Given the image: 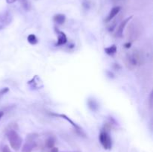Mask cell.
Segmentation results:
<instances>
[{"mask_svg":"<svg viewBox=\"0 0 153 152\" xmlns=\"http://www.w3.org/2000/svg\"><path fill=\"white\" fill-rule=\"evenodd\" d=\"M3 116H4V113H3L2 111H0V120H1V119L2 118Z\"/></svg>","mask_w":153,"mask_h":152,"instance_id":"obj_22","label":"cell"},{"mask_svg":"<svg viewBox=\"0 0 153 152\" xmlns=\"http://www.w3.org/2000/svg\"><path fill=\"white\" fill-rule=\"evenodd\" d=\"M132 17H133V16H129V17L125 19L122 22H121L120 25H119V27H118L117 29L116 34H115V37H122L123 34V31H124V29H125V28H126V25L127 24H128V22H129V21L131 20V19H132Z\"/></svg>","mask_w":153,"mask_h":152,"instance_id":"obj_8","label":"cell"},{"mask_svg":"<svg viewBox=\"0 0 153 152\" xmlns=\"http://www.w3.org/2000/svg\"><path fill=\"white\" fill-rule=\"evenodd\" d=\"M149 101H150V107H152V92H151V95H150V98H149Z\"/></svg>","mask_w":153,"mask_h":152,"instance_id":"obj_21","label":"cell"},{"mask_svg":"<svg viewBox=\"0 0 153 152\" xmlns=\"http://www.w3.org/2000/svg\"><path fill=\"white\" fill-rule=\"evenodd\" d=\"M27 40H28V42L31 45H36L37 43H38V39H37V37L33 34H29V35L28 36V37H27Z\"/></svg>","mask_w":153,"mask_h":152,"instance_id":"obj_14","label":"cell"},{"mask_svg":"<svg viewBox=\"0 0 153 152\" xmlns=\"http://www.w3.org/2000/svg\"><path fill=\"white\" fill-rule=\"evenodd\" d=\"M131 43H129V42H128L127 43H126L125 44L126 48H127V49H129L130 46H131Z\"/></svg>","mask_w":153,"mask_h":152,"instance_id":"obj_20","label":"cell"},{"mask_svg":"<svg viewBox=\"0 0 153 152\" xmlns=\"http://www.w3.org/2000/svg\"><path fill=\"white\" fill-rule=\"evenodd\" d=\"M8 92H9V88H7V87H4V88H2V89H0V98H1L3 95H5V94Z\"/></svg>","mask_w":153,"mask_h":152,"instance_id":"obj_16","label":"cell"},{"mask_svg":"<svg viewBox=\"0 0 153 152\" xmlns=\"http://www.w3.org/2000/svg\"><path fill=\"white\" fill-rule=\"evenodd\" d=\"M55 31H56L57 36H58V41H57L56 43L57 46H63V45H65L67 42V35H66L63 31L57 30L56 28H55Z\"/></svg>","mask_w":153,"mask_h":152,"instance_id":"obj_9","label":"cell"},{"mask_svg":"<svg viewBox=\"0 0 153 152\" xmlns=\"http://www.w3.org/2000/svg\"><path fill=\"white\" fill-rule=\"evenodd\" d=\"M55 138L52 137H49L46 141V146L48 148H52L55 146Z\"/></svg>","mask_w":153,"mask_h":152,"instance_id":"obj_15","label":"cell"},{"mask_svg":"<svg viewBox=\"0 0 153 152\" xmlns=\"http://www.w3.org/2000/svg\"><path fill=\"white\" fill-rule=\"evenodd\" d=\"M13 21V15L9 10H4L0 13V31L4 29Z\"/></svg>","mask_w":153,"mask_h":152,"instance_id":"obj_4","label":"cell"},{"mask_svg":"<svg viewBox=\"0 0 153 152\" xmlns=\"http://www.w3.org/2000/svg\"><path fill=\"white\" fill-rule=\"evenodd\" d=\"M27 83L33 90H38V89H42L44 86L43 80L38 75H34L31 80H28Z\"/></svg>","mask_w":153,"mask_h":152,"instance_id":"obj_6","label":"cell"},{"mask_svg":"<svg viewBox=\"0 0 153 152\" xmlns=\"http://www.w3.org/2000/svg\"><path fill=\"white\" fill-rule=\"evenodd\" d=\"M88 107H89V108L91 109L92 111L96 112L98 110L99 104H98V103H97V101H96L95 99H94V98H90V99H88Z\"/></svg>","mask_w":153,"mask_h":152,"instance_id":"obj_12","label":"cell"},{"mask_svg":"<svg viewBox=\"0 0 153 152\" xmlns=\"http://www.w3.org/2000/svg\"><path fill=\"white\" fill-rule=\"evenodd\" d=\"M53 20L55 23L58 24V25H62L65 22L66 20V16L64 14H62V13H58V14H56L54 16Z\"/></svg>","mask_w":153,"mask_h":152,"instance_id":"obj_11","label":"cell"},{"mask_svg":"<svg viewBox=\"0 0 153 152\" xmlns=\"http://www.w3.org/2000/svg\"><path fill=\"white\" fill-rule=\"evenodd\" d=\"M117 46H115V45H112V46L105 49V53L108 55H114L117 52Z\"/></svg>","mask_w":153,"mask_h":152,"instance_id":"obj_13","label":"cell"},{"mask_svg":"<svg viewBox=\"0 0 153 152\" xmlns=\"http://www.w3.org/2000/svg\"><path fill=\"white\" fill-rule=\"evenodd\" d=\"M7 137L10 145L14 151H18L22 146V139L14 130H9L7 132Z\"/></svg>","mask_w":153,"mask_h":152,"instance_id":"obj_2","label":"cell"},{"mask_svg":"<svg viewBox=\"0 0 153 152\" xmlns=\"http://www.w3.org/2000/svg\"><path fill=\"white\" fill-rule=\"evenodd\" d=\"M120 10H121V7H120V6H116V7H114L111 10L107 18H106L105 22H110V21H111L112 19H113L114 18L115 16H116L119 13V12L120 11Z\"/></svg>","mask_w":153,"mask_h":152,"instance_id":"obj_10","label":"cell"},{"mask_svg":"<svg viewBox=\"0 0 153 152\" xmlns=\"http://www.w3.org/2000/svg\"><path fill=\"white\" fill-rule=\"evenodd\" d=\"M50 152H58V148L53 147L52 148H51V151Z\"/></svg>","mask_w":153,"mask_h":152,"instance_id":"obj_19","label":"cell"},{"mask_svg":"<svg viewBox=\"0 0 153 152\" xmlns=\"http://www.w3.org/2000/svg\"><path fill=\"white\" fill-rule=\"evenodd\" d=\"M50 115L51 116H56V117H60V118H61V119H65V120H67L69 123L71 124V125H73V128H75V131H76V132L77 133L79 136H81V137H86V134H85V133L84 132L83 129H82V128H81L79 125H78L77 124L75 123L73 121H72L71 119H70L68 116H66L65 114H59V113H50Z\"/></svg>","mask_w":153,"mask_h":152,"instance_id":"obj_5","label":"cell"},{"mask_svg":"<svg viewBox=\"0 0 153 152\" xmlns=\"http://www.w3.org/2000/svg\"><path fill=\"white\" fill-rule=\"evenodd\" d=\"M99 139L100 142L101 143L103 148L105 150H111L112 148V139L109 134V131L103 129L100 132V136H99Z\"/></svg>","mask_w":153,"mask_h":152,"instance_id":"obj_3","label":"cell"},{"mask_svg":"<svg viewBox=\"0 0 153 152\" xmlns=\"http://www.w3.org/2000/svg\"><path fill=\"white\" fill-rule=\"evenodd\" d=\"M35 146V142H34V136H28L27 137L26 142L22 147V152H31L33 148Z\"/></svg>","mask_w":153,"mask_h":152,"instance_id":"obj_7","label":"cell"},{"mask_svg":"<svg viewBox=\"0 0 153 152\" xmlns=\"http://www.w3.org/2000/svg\"><path fill=\"white\" fill-rule=\"evenodd\" d=\"M16 1H17V0H6V2H7V4H13V3H14Z\"/></svg>","mask_w":153,"mask_h":152,"instance_id":"obj_18","label":"cell"},{"mask_svg":"<svg viewBox=\"0 0 153 152\" xmlns=\"http://www.w3.org/2000/svg\"><path fill=\"white\" fill-rule=\"evenodd\" d=\"M142 60L143 58L141 55L137 50L132 51L126 57V63L129 69H134L137 66L140 65L142 63Z\"/></svg>","mask_w":153,"mask_h":152,"instance_id":"obj_1","label":"cell"},{"mask_svg":"<svg viewBox=\"0 0 153 152\" xmlns=\"http://www.w3.org/2000/svg\"><path fill=\"white\" fill-rule=\"evenodd\" d=\"M1 152H11V151L10 150V148H9L8 146L5 145V146H4V147H3Z\"/></svg>","mask_w":153,"mask_h":152,"instance_id":"obj_17","label":"cell"}]
</instances>
